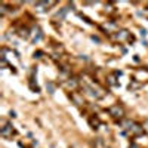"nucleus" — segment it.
Instances as JSON below:
<instances>
[{
	"label": "nucleus",
	"instance_id": "1",
	"mask_svg": "<svg viewBox=\"0 0 148 148\" xmlns=\"http://www.w3.org/2000/svg\"><path fill=\"white\" fill-rule=\"evenodd\" d=\"M2 129H0V135H2V138L5 139H12V136H15L16 135V130L15 127L10 125V123H8L6 120H2Z\"/></svg>",
	"mask_w": 148,
	"mask_h": 148
},
{
	"label": "nucleus",
	"instance_id": "2",
	"mask_svg": "<svg viewBox=\"0 0 148 148\" xmlns=\"http://www.w3.org/2000/svg\"><path fill=\"white\" fill-rule=\"evenodd\" d=\"M108 114L116 120H123V117H125V108L120 104H114L108 108Z\"/></svg>",
	"mask_w": 148,
	"mask_h": 148
},
{
	"label": "nucleus",
	"instance_id": "3",
	"mask_svg": "<svg viewBox=\"0 0 148 148\" xmlns=\"http://www.w3.org/2000/svg\"><path fill=\"white\" fill-rule=\"evenodd\" d=\"M144 133V127H142V125H139V123H133L132 125V127L127 130V135H130V136H139V135H142Z\"/></svg>",
	"mask_w": 148,
	"mask_h": 148
},
{
	"label": "nucleus",
	"instance_id": "4",
	"mask_svg": "<svg viewBox=\"0 0 148 148\" xmlns=\"http://www.w3.org/2000/svg\"><path fill=\"white\" fill-rule=\"evenodd\" d=\"M62 86H64V88H65L67 90H70V92H76V89L79 88V82H77V79L71 77V79L65 80Z\"/></svg>",
	"mask_w": 148,
	"mask_h": 148
},
{
	"label": "nucleus",
	"instance_id": "5",
	"mask_svg": "<svg viewBox=\"0 0 148 148\" xmlns=\"http://www.w3.org/2000/svg\"><path fill=\"white\" fill-rule=\"evenodd\" d=\"M114 39H116L117 42H125V40H133V37L129 34V31H126V30H120V31L116 33Z\"/></svg>",
	"mask_w": 148,
	"mask_h": 148
},
{
	"label": "nucleus",
	"instance_id": "6",
	"mask_svg": "<svg viewBox=\"0 0 148 148\" xmlns=\"http://www.w3.org/2000/svg\"><path fill=\"white\" fill-rule=\"evenodd\" d=\"M70 99L76 104V105H84V98H83V95L79 93V92H71V93H70Z\"/></svg>",
	"mask_w": 148,
	"mask_h": 148
},
{
	"label": "nucleus",
	"instance_id": "7",
	"mask_svg": "<svg viewBox=\"0 0 148 148\" xmlns=\"http://www.w3.org/2000/svg\"><path fill=\"white\" fill-rule=\"evenodd\" d=\"M53 5H55V2H37V3H34L37 10H46V9H49Z\"/></svg>",
	"mask_w": 148,
	"mask_h": 148
},
{
	"label": "nucleus",
	"instance_id": "8",
	"mask_svg": "<svg viewBox=\"0 0 148 148\" xmlns=\"http://www.w3.org/2000/svg\"><path fill=\"white\" fill-rule=\"evenodd\" d=\"M89 125H90L92 129H98L99 125H101V120L98 119L96 116H92V117H89Z\"/></svg>",
	"mask_w": 148,
	"mask_h": 148
},
{
	"label": "nucleus",
	"instance_id": "9",
	"mask_svg": "<svg viewBox=\"0 0 148 148\" xmlns=\"http://www.w3.org/2000/svg\"><path fill=\"white\" fill-rule=\"evenodd\" d=\"M116 76H120V73H113V74H110V76L107 77V83L110 86H117V80H116Z\"/></svg>",
	"mask_w": 148,
	"mask_h": 148
},
{
	"label": "nucleus",
	"instance_id": "10",
	"mask_svg": "<svg viewBox=\"0 0 148 148\" xmlns=\"http://www.w3.org/2000/svg\"><path fill=\"white\" fill-rule=\"evenodd\" d=\"M18 34H19V37H22V39H28V36H30V33H28L27 28H21L18 31Z\"/></svg>",
	"mask_w": 148,
	"mask_h": 148
},
{
	"label": "nucleus",
	"instance_id": "11",
	"mask_svg": "<svg viewBox=\"0 0 148 148\" xmlns=\"http://www.w3.org/2000/svg\"><path fill=\"white\" fill-rule=\"evenodd\" d=\"M142 127H144V132H147L148 133V119L144 121V125H142Z\"/></svg>",
	"mask_w": 148,
	"mask_h": 148
},
{
	"label": "nucleus",
	"instance_id": "12",
	"mask_svg": "<svg viewBox=\"0 0 148 148\" xmlns=\"http://www.w3.org/2000/svg\"><path fill=\"white\" fill-rule=\"evenodd\" d=\"M46 86H47V89H49V93H53V84L52 83H47Z\"/></svg>",
	"mask_w": 148,
	"mask_h": 148
}]
</instances>
